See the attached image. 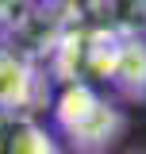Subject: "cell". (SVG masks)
Listing matches in <instances>:
<instances>
[{
	"label": "cell",
	"mask_w": 146,
	"mask_h": 154,
	"mask_svg": "<svg viewBox=\"0 0 146 154\" xmlns=\"http://www.w3.org/2000/svg\"><path fill=\"white\" fill-rule=\"evenodd\" d=\"M131 154H146V146H142V150H131Z\"/></svg>",
	"instance_id": "cell-1"
}]
</instances>
